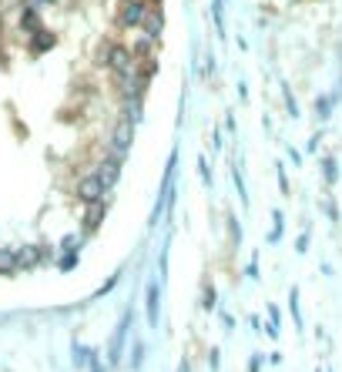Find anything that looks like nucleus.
<instances>
[{
	"label": "nucleus",
	"mask_w": 342,
	"mask_h": 372,
	"mask_svg": "<svg viewBox=\"0 0 342 372\" xmlns=\"http://www.w3.org/2000/svg\"><path fill=\"white\" fill-rule=\"evenodd\" d=\"M202 309H215V285H205V292H202Z\"/></svg>",
	"instance_id": "4468645a"
},
{
	"label": "nucleus",
	"mask_w": 342,
	"mask_h": 372,
	"mask_svg": "<svg viewBox=\"0 0 342 372\" xmlns=\"http://www.w3.org/2000/svg\"><path fill=\"white\" fill-rule=\"evenodd\" d=\"M50 47H54V34H47V31L34 34V50H50Z\"/></svg>",
	"instance_id": "ddd939ff"
},
{
	"label": "nucleus",
	"mask_w": 342,
	"mask_h": 372,
	"mask_svg": "<svg viewBox=\"0 0 342 372\" xmlns=\"http://www.w3.org/2000/svg\"><path fill=\"white\" fill-rule=\"evenodd\" d=\"M326 174H329V181H336V165L332 161H326Z\"/></svg>",
	"instance_id": "a211bd4d"
},
{
	"label": "nucleus",
	"mask_w": 342,
	"mask_h": 372,
	"mask_svg": "<svg viewBox=\"0 0 342 372\" xmlns=\"http://www.w3.org/2000/svg\"><path fill=\"white\" fill-rule=\"evenodd\" d=\"M151 50H155V41H151V37H141L138 44H135V57H144V61H151Z\"/></svg>",
	"instance_id": "9b49d317"
},
{
	"label": "nucleus",
	"mask_w": 342,
	"mask_h": 372,
	"mask_svg": "<svg viewBox=\"0 0 342 372\" xmlns=\"http://www.w3.org/2000/svg\"><path fill=\"white\" fill-rule=\"evenodd\" d=\"M131 141H135V124L131 118H121L118 128H114V144H111V161H125V155L131 151Z\"/></svg>",
	"instance_id": "f03ea898"
},
{
	"label": "nucleus",
	"mask_w": 342,
	"mask_h": 372,
	"mask_svg": "<svg viewBox=\"0 0 342 372\" xmlns=\"http://www.w3.org/2000/svg\"><path fill=\"white\" fill-rule=\"evenodd\" d=\"M144 14H148L144 4H128V0H121L118 20H121V27H141V24H144Z\"/></svg>",
	"instance_id": "20e7f679"
},
{
	"label": "nucleus",
	"mask_w": 342,
	"mask_h": 372,
	"mask_svg": "<svg viewBox=\"0 0 342 372\" xmlns=\"http://www.w3.org/2000/svg\"><path fill=\"white\" fill-rule=\"evenodd\" d=\"M118 171H121V165H118V161H111V158H104V161H101V168L94 171V174L104 181V188H111L114 181H118Z\"/></svg>",
	"instance_id": "6e6552de"
},
{
	"label": "nucleus",
	"mask_w": 342,
	"mask_h": 372,
	"mask_svg": "<svg viewBox=\"0 0 342 372\" xmlns=\"http://www.w3.org/2000/svg\"><path fill=\"white\" fill-rule=\"evenodd\" d=\"M182 372H191V369H188V362H182Z\"/></svg>",
	"instance_id": "6ab92c4d"
},
{
	"label": "nucleus",
	"mask_w": 342,
	"mask_h": 372,
	"mask_svg": "<svg viewBox=\"0 0 342 372\" xmlns=\"http://www.w3.org/2000/svg\"><path fill=\"white\" fill-rule=\"evenodd\" d=\"M14 268H17V252H7V248H4V252H0V275H11Z\"/></svg>",
	"instance_id": "9d476101"
},
{
	"label": "nucleus",
	"mask_w": 342,
	"mask_h": 372,
	"mask_svg": "<svg viewBox=\"0 0 342 372\" xmlns=\"http://www.w3.org/2000/svg\"><path fill=\"white\" fill-rule=\"evenodd\" d=\"M37 255H41L37 248H20V252H17V265L31 268V265H37Z\"/></svg>",
	"instance_id": "f8f14e48"
},
{
	"label": "nucleus",
	"mask_w": 342,
	"mask_h": 372,
	"mask_svg": "<svg viewBox=\"0 0 342 372\" xmlns=\"http://www.w3.org/2000/svg\"><path fill=\"white\" fill-rule=\"evenodd\" d=\"M158 315H161V285L151 282L148 285V326L158 329Z\"/></svg>",
	"instance_id": "423d86ee"
},
{
	"label": "nucleus",
	"mask_w": 342,
	"mask_h": 372,
	"mask_svg": "<svg viewBox=\"0 0 342 372\" xmlns=\"http://www.w3.org/2000/svg\"><path fill=\"white\" fill-rule=\"evenodd\" d=\"M104 191H108V188H104V181H101L97 174H84V178L78 181V198L84 205L104 202Z\"/></svg>",
	"instance_id": "7ed1b4c3"
},
{
	"label": "nucleus",
	"mask_w": 342,
	"mask_h": 372,
	"mask_svg": "<svg viewBox=\"0 0 342 372\" xmlns=\"http://www.w3.org/2000/svg\"><path fill=\"white\" fill-rule=\"evenodd\" d=\"M208 366H212V372L218 369V349H212V352H208Z\"/></svg>",
	"instance_id": "f3484780"
},
{
	"label": "nucleus",
	"mask_w": 342,
	"mask_h": 372,
	"mask_svg": "<svg viewBox=\"0 0 342 372\" xmlns=\"http://www.w3.org/2000/svg\"><path fill=\"white\" fill-rule=\"evenodd\" d=\"M104 64H108L111 71L118 74V78H128V74H135V50L128 44H118V41H111L108 47H104Z\"/></svg>",
	"instance_id": "f257e3e1"
},
{
	"label": "nucleus",
	"mask_w": 342,
	"mask_h": 372,
	"mask_svg": "<svg viewBox=\"0 0 342 372\" xmlns=\"http://www.w3.org/2000/svg\"><path fill=\"white\" fill-rule=\"evenodd\" d=\"M289 309H292V315H296V322L302 326V315H299V292L292 289V295H289Z\"/></svg>",
	"instance_id": "2eb2a0df"
},
{
	"label": "nucleus",
	"mask_w": 342,
	"mask_h": 372,
	"mask_svg": "<svg viewBox=\"0 0 342 372\" xmlns=\"http://www.w3.org/2000/svg\"><path fill=\"white\" fill-rule=\"evenodd\" d=\"M20 27H24V31H31V34L41 31V14H37V7H24V14H20Z\"/></svg>",
	"instance_id": "1a4fd4ad"
},
{
	"label": "nucleus",
	"mask_w": 342,
	"mask_h": 372,
	"mask_svg": "<svg viewBox=\"0 0 342 372\" xmlns=\"http://www.w3.org/2000/svg\"><path fill=\"white\" fill-rule=\"evenodd\" d=\"M249 372H262V356H252V362H249Z\"/></svg>",
	"instance_id": "dca6fc26"
},
{
	"label": "nucleus",
	"mask_w": 342,
	"mask_h": 372,
	"mask_svg": "<svg viewBox=\"0 0 342 372\" xmlns=\"http://www.w3.org/2000/svg\"><path fill=\"white\" fill-rule=\"evenodd\" d=\"M144 37H151V41H158L161 37V31H165V17H161V7H151L148 14H144Z\"/></svg>",
	"instance_id": "39448f33"
},
{
	"label": "nucleus",
	"mask_w": 342,
	"mask_h": 372,
	"mask_svg": "<svg viewBox=\"0 0 342 372\" xmlns=\"http://www.w3.org/2000/svg\"><path fill=\"white\" fill-rule=\"evenodd\" d=\"M104 212H108V205H104V202L88 205V215H84V232H94V228L104 221Z\"/></svg>",
	"instance_id": "0eeeda50"
}]
</instances>
